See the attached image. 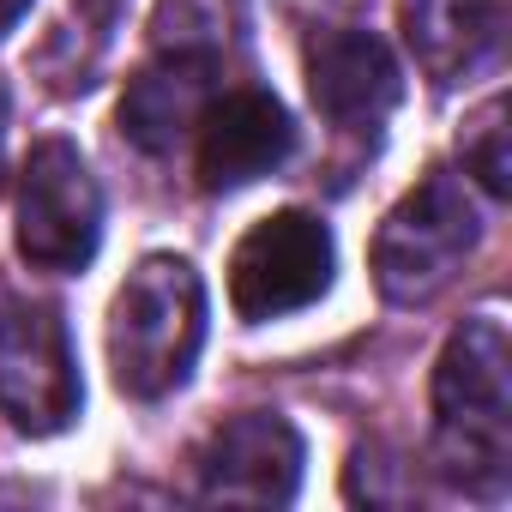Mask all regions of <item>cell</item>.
<instances>
[{
	"label": "cell",
	"instance_id": "cell-1",
	"mask_svg": "<svg viewBox=\"0 0 512 512\" xmlns=\"http://www.w3.org/2000/svg\"><path fill=\"white\" fill-rule=\"evenodd\" d=\"M434 458L482 500L512 482V344L500 314L464 320L434 362Z\"/></svg>",
	"mask_w": 512,
	"mask_h": 512
},
{
	"label": "cell",
	"instance_id": "cell-2",
	"mask_svg": "<svg viewBox=\"0 0 512 512\" xmlns=\"http://www.w3.org/2000/svg\"><path fill=\"white\" fill-rule=\"evenodd\" d=\"M205 344V284L175 253L139 260L109 308V368L127 398H169Z\"/></svg>",
	"mask_w": 512,
	"mask_h": 512
},
{
	"label": "cell",
	"instance_id": "cell-3",
	"mask_svg": "<svg viewBox=\"0 0 512 512\" xmlns=\"http://www.w3.org/2000/svg\"><path fill=\"white\" fill-rule=\"evenodd\" d=\"M476 235H482V223H476V205H470L464 181L446 175V169L422 175L374 235V284H380V296L398 302V308L434 302L476 253Z\"/></svg>",
	"mask_w": 512,
	"mask_h": 512
},
{
	"label": "cell",
	"instance_id": "cell-4",
	"mask_svg": "<svg viewBox=\"0 0 512 512\" xmlns=\"http://www.w3.org/2000/svg\"><path fill=\"white\" fill-rule=\"evenodd\" d=\"M85 404L67 320L49 302H0V416L19 434L49 440Z\"/></svg>",
	"mask_w": 512,
	"mask_h": 512
},
{
	"label": "cell",
	"instance_id": "cell-5",
	"mask_svg": "<svg viewBox=\"0 0 512 512\" xmlns=\"http://www.w3.org/2000/svg\"><path fill=\"white\" fill-rule=\"evenodd\" d=\"M103 241V187L73 139H43L19 175V253L37 272H79Z\"/></svg>",
	"mask_w": 512,
	"mask_h": 512
},
{
	"label": "cell",
	"instance_id": "cell-6",
	"mask_svg": "<svg viewBox=\"0 0 512 512\" xmlns=\"http://www.w3.org/2000/svg\"><path fill=\"white\" fill-rule=\"evenodd\" d=\"M332 260V229L320 217H260L229 253V302L241 320H284L332 290Z\"/></svg>",
	"mask_w": 512,
	"mask_h": 512
},
{
	"label": "cell",
	"instance_id": "cell-7",
	"mask_svg": "<svg viewBox=\"0 0 512 512\" xmlns=\"http://www.w3.org/2000/svg\"><path fill=\"white\" fill-rule=\"evenodd\" d=\"M302 488V434L272 416H229L199 452V494L223 506H290Z\"/></svg>",
	"mask_w": 512,
	"mask_h": 512
},
{
	"label": "cell",
	"instance_id": "cell-8",
	"mask_svg": "<svg viewBox=\"0 0 512 512\" xmlns=\"http://www.w3.org/2000/svg\"><path fill=\"white\" fill-rule=\"evenodd\" d=\"M296 145V127L284 115V103L272 91H223L217 103H205L199 115V187L205 193H229L272 175Z\"/></svg>",
	"mask_w": 512,
	"mask_h": 512
},
{
	"label": "cell",
	"instance_id": "cell-9",
	"mask_svg": "<svg viewBox=\"0 0 512 512\" xmlns=\"http://www.w3.org/2000/svg\"><path fill=\"white\" fill-rule=\"evenodd\" d=\"M308 97L338 127H380L398 97V61L374 31H326L308 43Z\"/></svg>",
	"mask_w": 512,
	"mask_h": 512
},
{
	"label": "cell",
	"instance_id": "cell-10",
	"mask_svg": "<svg viewBox=\"0 0 512 512\" xmlns=\"http://www.w3.org/2000/svg\"><path fill=\"white\" fill-rule=\"evenodd\" d=\"M211 79H217V61L199 49H181V55L139 67L127 97H121V133L151 157L175 151V139L199 127V115L211 103Z\"/></svg>",
	"mask_w": 512,
	"mask_h": 512
},
{
	"label": "cell",
	"instance_id": "cell-11",
	"mask_svg": "<svg viewBox=\"0 0 512 512\" xmlns=\"http://www.w3.org/2000/svg\"><path fill=\"white\" fill-rule=\"evenodd\" d=\"M404 43L434 85H464L500 49V7L494 0H404Z\"/></svg>",
	"mask_w": 512,
	"mask_h": 512
},
{
	"label": "cell",
	"instance_id": "cell-12",
	"mask_svg": "<svg viewBox=\"0 0 512 512\" xmlns=\"http://www.w3.org/2000/svg\"><path fill=\"white\" fill-rule=\"evenodd\" d=\"M458 157H464V169L494 193V199H506L512 193V151H506V97H488L470 121H464V133H458Z\"/></svg>",
	"mask_w": 512,
	"mask_h": 512
},
{
	"label": "cell",
	"instance_id": "cell-13",
	"mask_svg": "<svg viewBox=\"0 0 512 512\" xmlns=\"http://www.w3.org/2000/svg\"><path fill=\"white\" fill-rule=\"evenodd\" d=\"M25 13H31V0H0V37H7Z\"/></svg>",
	"mask_w": 512,
	"mask_h": 512
},
{
	"label": "cell",
	"instance_id": "cell-14",
	"mask_svg": "<svg viewBox=\"0 0 512 512\" xmlns=\"http://www.w3.org/2000/svg\"><path fill=\"white\" fill-rule=\"evenodd\" d=\"M0 169H7V91H0Z\"/></svg>",
	"mask_w": 512,
	"mask_h": 512
}]
</instances>
